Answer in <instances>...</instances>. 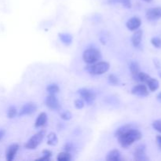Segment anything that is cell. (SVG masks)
<instances>
[{
  "label": "cell",
  "mask_w": 161,
  "mask_h": 161,
  "mask_svg": "<svg viewBox=\"0 0 161 161\" xmlns=\"http://www.w3.org/2000/svg\"><path fill=\"white\" fill-rule=\"evenodd\" d=\"M153 127L156 130L161 133V119H157L153 123Z\"/></svg>",
  "instance_id": "cell-28"
},
{
  "label": "cell",
  "mask_w": 161,
  "mask_h": 161,
  "mask_svg": "<svg viewBox=\"0 0 161 161\" xmlns=\"http://www.w3.org/2000/svg\"><path fill=\"white\" fill-rule=\"evenodd\" d=\"M46 136V130H42L33 135L25 144V148L28 149H35L37 146L40 145L42 141L43 140L44 137Z\"/></svg>",
  "instance_id": "cell-4"
},
{
  "label": "cell",
  "mask_w": 161,
  "mask_h": 161,
  "mask_svg": "<svg viewBox=\"0 0 161 161\" xmlns=\"http://www.w3.org/2000/svg\"><path fill=\"white\" fill-rule=\"evenodd\" d=\"M146 147L145 145L142 144L139 145L136 147L135 149V153H134V157H135V160L138 161H145V160H149V158L147 157L146 153Z\"/></svg>",
  "instance_id": "cell-6"
},
{
  "label": "cell",
  "mask_w": 161,
  "mask_h": 161,
  "mask_svg": "<svg viewBox=\"0 0 161 161\" xmlns=\"http://www.w3.org/2000/svg\"><path fill=\"white\" fill-rule=\"evenodd\" d=\"M146 18L149 20H157L161 18V7L150 8L146 11Z\"/></svg>",
  "instance_id": "cell-8"
},
{
  "label": "cell",
  "mask_w": 161,
  "mask_h": 161,
  "mask_svg": "<svg viewBox=\"0 0 161 161\" xmlns=\"http://www.w3.org/2000/svg\"><path fill=\"white\" fill-rule=\"evenodd\" d=\"M58 36H59L61 42L64 44H65V45L69 46L72 42V39L73 38H72V35L68 34V33H59Z\"/></svg>",
  "instance_id": "cell-17"
},
{
  "label": "cell",
  "mask_w": 161,
  "mask_h": 161,
  "mask_svg": "<svg viewBox=\"0 0 161 161\" xmlns=\"http://www.w3.org/2000/svg\"><path fill=\"white\" fill-rule=\"evenodd\" d=\"M156 142H157V144L160 150H161V136H160V135L157 136V138H156Z\"/></svg>",
  "instance_id": "cell-32"
},
{
  "label": "cell",
  "mask_w": 161,
  "mask_h": 161,
  "mask_svg": "<svg viewBox=\"0 0 161 161\" xmlns=\"http://www.w3.org/2000/svg\"><path fill=\"white\" fill-rule=\"evenodd\" d=\"M4 135H5L4 130H0V141H1V140L3 139V137H4Z\"/></svg>",
  "instance_id": "cell-34"
},
{
  "label": "cell",
  "mask_w": 161,
  "mask_h": 161,
  "mask_svg": "<svg viewBox=\"0 0 161 161\" xmlns=\"http://www.w3.org/2000/svg\"><path fill=\"white\" fill-rule=\"evenodd\" d=\"M109 3H120L125 8L131 7V0H108Z\"/></svg>",
  "instance_id": "cell-21"
},
{
  "label": "cell",
  "mask_w": 161,
  "mask_h": 161,
  "mask_svg": "<svg viewBox=\"0 0 161 161\" xmlns=\"http://www.w3.org/2000/svg\"><path fill=\"white\" fill-rule=\"evenodd\" d=\"M143 1L146 2V3H151V2H152L153 0H143Z\"/></svg>",
  "instance_id": "cell-36"
},
{
  "label": "cell",
  "mask_w": 161,
  "mask_h": 161,
  "mask_svg": "<svg viewBox=\"0 0 161 161\" xmlns=\"http://www.w3.org/2000/svg\"><path fill=\"white\" fill-rule=\"evenodd\" d=\"M75 106L78 109H81L84 107V102L83 99H77L75 101Z\"/></svg>",
  "instance_id": "cell-29"
},
{
  "label": "cell",
  "mask_w": 161,
  "mask_h": 161,
  "mask_svg": "<svg viewBox=\"0 0 161 161\" xmlns=\"http://www.w3.org/2000/svg\"><path fill=\"white\" fill-rule=\"evenodd\" d=\"M108 81H109V83L113 85L119 84V79L116 77V75H113V74L109 75V76H108Z\"/></svg>",
  "instance_id": "cell-27"
},
{
  "label": "cell",
  "mask_w": 161,
  "mask_h": 161,
  "mask_svg": "<svg viewBox=\"0 0 161 161\" xmlns=\"http://www.w3.org/2000/svg\"><path fill=\"white\" fill-rule=\"evenodd\" d=\"M130 70L134 78L137 80L138 75L140 72V66L138 63L136 62V61H132L130 64Z\"/></svg>",
  "instance_id": "cell-16"
},
{
  "label": "cell",
  "mask_w": 161,
  "mask_h": 161,
  "mask_svg": "<svg viewBox=\"0 0 161 161\" xmlns=\"http://www.w3.org/2000/svg\"><path fill=\"white\" fill-rule=\"evenodd\" d=\"M42 155H43V157H41V158H39V160H50V157H52V153L50 152V150H47V149H45V150L42 151Z\"/></svg>",
  "instance_id": "cell-25"
},
{
  "label": "cell",
  "mask_w": 161,
  "mask_h": 161,
  "mask_svg": "<svg viewBox=\"0 0 161 161\" xmlns=\"http://www.w3.org/2000/svg\"><path fill=\"white\" fill-rule=\"evenodd\" d=\"M148 86L151 91H156L159 88V82L158 80L154 78H150L148 80L147 83Z\"/></svg>",
  "instance_id": "cell-18"
},
{
  "label": "cell",
  "mask_w": 161,
  "mask_h": 161,
  "mask_svg": "<svg viewBox=\"0 0 161 161\" xmlns=\"http://www.w3.org/2000/svg\"><path fill=\"white\" fill-rule=\"evenodd\" d=\"M64 150H65V152L69 153L70 151H72V144H70V143H67V144H65V146H64Z\"/></svg>",
  "instance_id": "cell-31"
},
{
  "label": "cell",
  "mask_w": 161,
  "mask_h": 161,
  "mask_svg": "<svg viewBox=\"0 0 161 161\" xmlns=\"http://www.w3.org/2000/svg\"><path fill=\"white\" fill-rule=\"evenodd\" d=\"M157 100H158L159 102H161V92L158 94V95H157Z\"/></svg>",
  "instance_id": "cell-35"
},
{
  "label": "cell",
  "mask_w": 161,
  "mask_h": 161,
  "mask_svg": "<svg viewBox=\"0 0 161 161\" xmlns=\"http://www.w3.org/2000/svg\"><path fill=\"white\" fill-rule=\"evenodd\" d=\"M57 160L58 161H70L72 160V156L68 152L60 153L57 157Z\"/></svg>",
  "instance_id": "cell-20"
},
{
  "label": "cell",
  "mask_w": 161,
  "mask_h": 161,
  "mask_svg": "<svg viewBox=\"0 0 161 161\" xmlns=\"http://www.w3.org/2000/svg\"><path fill=\"white\" fill-rule=\"evenodd\" d=\"M151 77L149 76L148 74L145 73V72H140L138 75V78H137V80H139V81L143 82V83H147L148 80L150 79Z\"/></svg>",
  "instance_id": "cell-23"
},
{
  "label": "cell",
  "mask_w": 161,
  "mask_h": 161,
  "mask_svg": "<svg viewBox=\"0 0 161 161\" xmlns=\"http://www.w3.org/2000/svg\"><path fill=\"white\" fill-rule=\"evenodd\" d=\"M110 67L109 63L106 61H100L98 63H94L92 65L87 66L86 70L93 75H102L108 71Z\"/></svg>",
  "instance_id": "cell-3"
},
{
  "label": "cell",
  "mask_w": 161,
  "mask_h": 161,
  "mask_svg": "<svg viewBox=\"0 0 161 161\" xmlns=\"http://www.w3.org/2000/svg\"><path fill=\"white\" fill-rule=\"evenodd\" d=\"M47 144L50 145V146H56L58 143V138L57 137L56 134L54 133H50L49 135L47 136Z\"/></svg>",
  "instance_id": "cell-19"
},
{
  "label": "cell",
  "mask_w": 161,
  "mask_h": 161,
  "mask_svg": "<svg viewBox=\"0 0 161 161\" xmlns=\"http://www.w3.org/2000/svg\"><path fill=\"white\" fill-rule=\"evenodd\" d=\"M46 104H47V106L50 109L59 110L61 108L59 101L57 98L55 94H50L46 99Z\"/></svg>",
  "instance_id": "cell-7"
},
{
  "label": "cell",
  "mask_w": 161,
  "mask_h": 161,
  "mask_svg": "<svg viewBox=\"0 0 161 161\" xmlns=\"http://www.w3.org/2000/svg\"><path fill=\"white\" fill-rule=\"evenodd\" d=\"M153 45L157 48H161V39L159 37H153L151 39Z\"/></svg>",
  "instance_id": "cell-26"
},
{
  "label": "cell",
  "mask_w": 161,
  "mask_h": 161,
  "mask_svg": "<svg viewBox=\"0 0 161 161\" xmlns=\"http://www.w3.org/2000/svg\"><path fill=\"white\" fill-rule=\"evenodd\" d=\"M142 25V20L139 17H133L127 20L126 26L130 31H135L139 28V27Z\"/></svg>",
  "instance_id": "cell-10"
},
{
  "label": "cell",
  "mask_w": 161,
  "mask_h": 161,
  "mask_svg": "<svg viewBox=\"0 0 161 161\" xmlns=\"http://www.w3.org/2000/svg\"><path fill=\"white\" fill-rule=\"evenodd\" d=\"M47 122V115L46 113H41L38 116L37 119L35 124V127H41L46 124Z\"/></svg>",
  "instance_id": "cell-15"
},
{
  "label": "cell",
  "mask_w": 161,
  "mask_h": 161,
  "mask_svg": "<svg viewBox=\"0 0 161 161\" xmlns=\"http://www.w3.org/2000/svg\"><path fill=\"white\" fill-rule=\"evenodd\" d=\"M142 31L141 29L137 30L135 33L133 34L131 38L132 44L135 47H138L142 42Z\"/></svg>",
  "instance_id": "cell-13"
},
{
  "label": "cell",
  "mask_w": 161,
  "mask_h": 161,
  "mask_svg": "<svg viewBox=\"0 0 161 161\" xmlns=\"http://www.w3.org/2000/svg\"><path fill=\"white\" fill-rule=\"evenodd\" d=\"M37 109V106L35 103L33 102H29V103H27L24 105L23 107L20 109V113H19V116H25V115H31L32 113H34L35 112Z\"/></svg>",
  "instance_id": "cell-9"
},
{
  "label": "cell",
  "mask_w": 161,
  "mask_h": 161,
  "mask_svg": "<svg viewBox=\"0 0 161 161\" xmlns=\"http://www.w3.org/2000/svg\"><path fill=\"white\" fill-rule=\"evenodd\" d=\"M154 64H155L156 67L157 68V69H160V62H159V61H157V60H154Z\"/></svg>",
  "instance_id": "cell-33"
},
{
  "label": "cell",
  "mask_w": 161,
  "mask_h": 161,
  "mask_svg": "<svg viewBox=\"0 0 161 161\" xmlns=\"http://www.w3.org/2000/svg\"><path fill=\"white\" fill-rule=\"evenodd\" d=\"M72 113H71V112L69 111L64 112V113L61 115V117L63 119H64V120H69V119L72 118Z\"/></svg>",
  "instance_id": "cell-30"
},
{
  "label": "cell",
  "mask_w": 161,
  "mask_h": 161,
  "mask_svg": "<svg viewBox=\"0 0 161 161\" xmlns=\"http://www.w3.org/2000/svg\"><path fill=\"white\" fill-rule=\"evenodd\" d=\"M120 152L117 149H113L110 151L106 157L107 161H118L120 160Z\"/></svg>",
  "instance_id": "cell-14"
},
{
  "label": "cell",
  "mask_w": 161,
  "mask_h": 161,
  "mask_svg": "<svg viewBox=\"0 0 161 161\" xmlns=\"http://www.w3.org/2000/svg\"><path fill=\"white\" fill-rule=\"evenodd\" d=\"M115 136L118 138V141L122 147L127 148L135 142L139 141L142 135L139 130L134 128L131 125L126 124L116 130Z\"/></svg>",
  "instance_id": "cell-1"
},
{
  "label": "cell",
  "mask_w": 161,
  "mask_h": 161,
  "mask_svg": "<svg viewBox=\"0 0 161 161\" xmlns=\"http://www.w3.org/2000/svg\"><path fill=\"white\" fill-rule=\"evenodd\" d=\"M47 91L50 94H55L59 92L60 89L57 84H50L47 87Z\"/></svg>",
  "instance_id": "cell-22"
},
{
  "label": "cell",
  "mask_w": 161,
  "mask_h": 161,
  "mask_svg": "<svg viewBox=\"0 0 161 161\" xmlns=\"http://www.w3.org/2000/svg\"><path fill=\"white\" fill-rule=\"evenodd\" d=\"M159 75H160V76L161 77V72H159Z\"/></svg>",
  "instance_id": "cell-37"
},
{
  "label": "cell",
  "mask_w": 161,
  "mask_h": 161,
  "mask_svg": "<svg viewBox=\"0 0 161 161\" xmlns=\"http://www.w3.org/2000/svg\"><path fill=\"white\" fill-rule=\"evenodd\" d=\"M19 149V146L17 144H12L8 147L6 153V160L11 161L14 159L15 155L17 154V151Z\"/></svg>",
  "instance_id": "cell-12"
},
{
  "label": "cell",
  "mask_w": 161,
  "mask_h": 161,
  "mask_svg": "<svg viewBox=\"0 0 161 161\" xmlns=\"http://www.w3.org/2000/svg\"><path fill=\"white\" fill-rule=\"evenodd\" d=\"M17 114V110L15 107L14 106H11L9 107V110H8V113H7V116L9 119H13V118L15 117Z\"/></svg>",
  "instance_id": "cell-24"
},
{
  "label": "cell",
  "mask_w": 161,
  "mask_h": 161,
  "mask_svg": "<svg viewBox=\"0 0 161 161\" xmlns=\"http://www.w3.org/2000/svg\"><path fill=\"white\" fill-rule=\"evenodd\" d=\"M131 93L135 95L142 96V97H146L149 95V91H148L146 86L143 84H139L135 86L131 90Z\"/></svg>",
  "instance_id": "cell-11"
},
{
  "label": "cell",
  "mask_w": 161,
  "mask_h": 161,
  "mask_svg": "<svg viewBox=\"0 0 161 161\" xmlns=\"http://www.w3.org/2000/svg\"><path fill=\"white\" fill-rule=\"evenodd\" d=\"M79 94H80L81 97L83 98V101L86 102L87 104L91 105V103L94 102V101L96 98L95 93L93 92L92 91L86 88H82V89L79 90Z\"/></svg>",
  "instance_id": "cell-5"
},
{
  "label": "cell",
  "mask_w": 161,
  "mask_h": 161,
  "mask_svg": "<svg viewBox=\"0 0 161 161\" xmlns=\"http://www.w3.org/2000/svg\"><path fill=\"white\" fill-rule=\"evenodd\" d=\"M101 58H102L101 52L95 48L87 49L83 53V59L86 64H94V63L100 61Z\"/></svg>",
  "instance_id": "cell-2"
}]
</instances>
